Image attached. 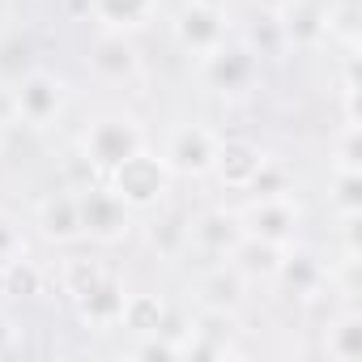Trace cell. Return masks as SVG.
Listing matches in <instances>:
<instances>
[{"label":"cell","mask_w":362,"mask_h":362,"mask_svg":"<svg viewBox=\"0 0 362 362\" xmlns=\"http://www.w3.org/2000/svg\"><path fill=\"white\" fill-rule=\"evenodd\" d=\"M136 149H145V124L128 111H103L81 132V158L107 179L119 162H128Z\"/></svg>","instance_id":"obj_1"},{"label":"cell","mask_w":362,"mask_h":362,"mask_svg":"<svg viewBox=\"0 0 362 362\" xmlns=\"http://www.w3.org/2000/svg\"><path fill=\"white\" fill-rule=\"evenodd\" d=\"M103 184L132 209V214H153V209H162L166 205V197H170V184H175V175H170V166L158 158V153H149V149H136L128 162H119Z\"/></svg>","instance_id":"obj_2"},{"label":"cell","mask_w":362,"mask_h":362,"mask_svg":"<svg viewBox=\"0 0 362 362\" xmlns=\"http://www.w3.org/2000/svg\"><path fill=\"white\" fill-rule=\"evenodd\" d=\"M170 35L192 60H205L230 39V13L222 5H201V0H184L179 13L170 18Z\"/></svg>","instance_id":"obj_3"},{"label":"cell","mask_w":362,"mask_h":362,"mask_svg":"<svg viewBox=\"0 0 362 362\" xmlns=\"http://www.w3.org/2000/svg\"><path fill=\"white\" fill-rule=\"evenodd\" d=\"M201 81H205V90H214L222 98L252 94L256 81H260V56H256V47L226 39L218 52H209L201 60Z\"/></svg>","instance_id":"obj_4"},{"label":"cell","mask_w":362,"mask_h":362,"mask_svg":"<svg viewBox=\"0 0 362 362\" xmlns=\"http://www.w3.org/2000/svg\"><path fill=\"white\" fill-rule=\"evenodd\" d=\"M235 218H239L243 235L290 247L298 239V226H303V205L294 201V192H286V197H252L243 209H235Z\"/></svg>","instance_id":"obj_5"},{"label":"cell","mask_w":362,"mask_h":362,"mask_svg":"<svg viewBox=\"0 0 362 362\" xmlns=\"http://www.w3.org/2000/svg\"><path fill=\"white\" fill-rule=\"evenodd\" d=\"M13 111L26 128H52L60 124V115L69 111V81L47 73V69H35L26 73L18 86H13Z\"/></svg>","instance_id":"obj_6"},{"label":"cell","mask_w":362,"mask_h":362,"mask_svg":"<svg viewBox=\"0 0 362 362\" xmlns=\"http://www.w3.org/2000/svg\"><path fill=\"white\" fill-rule=\"evenodd\" d=\"M218 132L205 128V124H179L170 136H166V149H162V162L170 166L175 179H205L214 170V153H218Z\"/></svg>","instance_id":"obj_7"},{"label":"cell","mask_w":362,"mask_h":362,"mask_svg":"<svg viewBox=\"0 0 362 362\" xmlns=\"http://www.w3.org/2000/svg\"><path fill=\"white\" fill-rule=\"evenodd\" d=\"M81 201V226H86V239L94 243H124L136 226V214L107 188V184H94L86 192H77Z\"/></svg>","instance_id":"obj_8"},{"label":"cell","mask_w":362,"mask_h":362,"mask_svg":"<svg viewBox=\"0 0 362 362\" xmlns=\"http://www.w3.org/2000/svg\"><path fill=\"white\" fill-rule=\"evenodd\" d=\"M73 298V307H77V315H81V324H90V328H98V332H107V328H119V315H124V298H128V286L111 273V269H98L81 290H73L69 294Z\"/></svg>","instance_id":"obj_9"},{"label":"cell","mask_w":362,"mask_h":362,"mask_svg":"<svg viewBox=\"0 0 362 362\" xmlns=\"http://www.w3.org/2000/svg\"><path fill=\"white\" fill-rule=\"evenodd\" d=\"M264 158H269V153H264L256 141H247V136H222L209 175L218 179L222 188H230V192H247L252 179H256V170L264 166Z\"/></svg>","instance_id":"obj_10"},{"label":"cell","mask_w":362,"mask_h":362,"mask_svg":"<svg viewBox=\"0 0 362 362\" xmlns=\"http://www.w3.org/2000/svg\"><path fill=\"white\" fill-rule=\"evenodd\" d=\"M35 226L56 247L81 243L86 239V226H81V201H77V192H47L35 205Z\"/></svg>","instance_id":"obj_11"},{"label":"cell","mask_w":362,"mask_h":362,"mask_svg":"<svg viewBox=\"0 0 362 362\" xmlns=\"http://www.w3.org/2000/svg\"><path fill=\"white\" fill-rule=\"evenodd\" d=\"M247 286H252V281H247L230 260H214V269H205L201 281H197V307L239 315V311L247 307Z\"/></svg>","instance_id":"obj_12"},{"label":"cell","mask_w":362,"mask_h":362,"mask_svg":"<svg viewBox=\"0 0 362 362\" xmlns=\"http://www.w3.org/2000/svg\"><path fill=\"white\" fill-rule=\"evenodd\" d=\"M239 239H243V226H239L235 209H205L201 218H192V247H188V256L226 260Z\"/></svg>","instance_id":"obj_13"},{"label":"cell","mask_w":362,"mask_h":362,"mask_svg":"<svg viewBox=\"0 0 362 362\" xmlns=\"http://www.w3.org/2000/svg\"><path fill=\"white\" fill-rule=\"evenodd\" d=\"M90 69H94L103 81L124 86V81H136V77H141V56H136V47L128 43V35L103 30V35L94 39V47H90Z\"/></svg>","instance_id":"obj_14"},{"label":"cell","mask_w":362,"mask_h":362,"mask_svg":"<svg viewBox=\"0 0 362 362\" xmlns=\"http://www.w3.org/2000/svg\"><path fill=\"white\" fill-rule=\"evenodd\" d=\"M273 281H277L281 290H290L294 298H320V294L328 290V269H324V260H320L315 252L290 243Z\"/></svg>","instance_id":"obj_15"},{"label":"cell","mask_w":362,"mask_h":362,"mask_svg":"<svg viewBox=\"0 0 362 362\" xmlns=\"http://www.w3.org/2000/svg\"><path fill=\"white\" fill-rule=\"evenodd\" d=\"M162 9V0H86V13L98 22V30L111 35H136L145 30Z\"/></svg>","instance_id":"obj_16"},{"label":"cell","mask_w":362,"mask_h":362,"mask_svg":"<svg viewBox=\"0 0 362 362\" xmlns=\"http://www.w3.org/2000/svg\"><path fill=\"white\" fill-rule=\"evenodd\" d=\"M145 243L149 252H158L162 260H184L192 247V214L184 209H166L145 226Z\"/></svg>","instance_id":"obj_17"},{"label":"cell","mask_w":362,"mask_h":362,"mask_svg":"<svg viewBox=\"0 0 362 362\" xmlns=\"http://www.w3.org/2000/svg\"><path fill=\"white\" fill-rule=\"evenodd\" d=\"M324 354L332 362H362V315L358 307H341L328 324H324Z\"/></svg>","instance_id":"obj_18"},{"label":"cell","mask_w":362,"mask_h":362,"mask_svg":"<svg viewBox=\"0 0 362 362\" xmlns=\"http://www.w3.org/2000/svg\"><path fill=\"white\" fill-rule=\"evenodd\" d=\"M281 256H286V247L243 235L226 260H230V264H235V269H239L247 281H273V277H277V269H281Z\"/></svg>","instance_id":"obj_19"},{"label":"cell","mask_w":362,"mask_h":362,"mask_svg":"<svg viewBox=\"0 0 362 362\" xmlns=\"http://www.w3.org/2000/svg\"><path fill=\"white\" fill-rule=\"evenodd\" d=\"M119 328H128V332H158V328H166L170 332V320H166V303L158 298V294H128L124 298V315H119ZM175 337V332H170Z\"/></svg>","instance_id":"obj_20"},{"label":"cell","mask_w":362,"mask_h":362,"mask_svg":"<svg viewBox=\"0 0 362 362\" xmlns=\"http://www.w3.org/2000/svg\"><path fill=\"white\" fill-rule=\"evenodd\" d=\"M47 286V269L30 256H18L9 260L5 269H0V290H5L9 298H39Z\"/></svg>","instance_id":"obj_21"},{"label":"cell","mask_w":362,"mask_h":362,"mask_svg":"<svg viewBox=\"0 0 362 362\" xmlns=\"http://www.w3.org/2000/svg\"><path fill=\"white\" fill-rule=\"evenodd\" d=\"M281 35L294 39V43H320L324 39V9L315 0H294V5L281 13Z\"/></svg>","instance_id":"obj_22"},{"label":"cell","mask_w":362,"mask_h":362,"mask_svg":"<svg viewBox=\"0 0 362 362\" xmlns=\"http://www.w3.org/2000/svg\"><path fill=\"white\" fill-rule=\"evenodd\" d=\"M328 205H332L337 218H345V214H362V170H332Z\"/></svg>","instance_id":"obj_23"},{"label":"cell","mask_w":362,"mask_h":362,"mask_svg":"<svg viewBox=\"0 0 362 362\" xmlns=\"http://www.w3.org/2000/svg\"><path fill=\"white\" fill-rule=\"evenodd\" d=\"M128 358H149V362H175L179 358V337H170L166 328L158 332H141L136 345L128 349Z\"/></svg>","instance_id":"obj_24"},{"label":"cell","mask_w":362,"mask_h":362,"mask_svg":"<svg viewBox=\"0 0 362 362\" xmlns=\"http://www.w3.org/2000/svg\"><path fill=\"white\" fill-rule=\"evenodd\" d=\"M247 192H252V197H286V192H294L290 170H286L277 158H264V166L256 170V179H252Z\"/></svg>","instance_id":"obj_25"},{"label":"cell","mask_w":362,"mask_h":362,"mask_svg":"<svg viewBox=\"0 0 362 362\" xmlns=\"http://www.w3.org/2000/svg\"><path fill=\"white\" fill-rule=\"evenodd\" d=\"M332 170H362V153H358V124H345L337 145H332Z\"/></svg>","instance_id":"obj_26"},{"label":"cell","mask_w":362,"mask_h":362,"mask_svg":"<svg viewBox=\"0 0 362 362\" xmlns=\"http://www.w3.org/2000/svg\"><path fill=\"white\" fill-rule=\"evenodd\" d=\"M26 256V235L18 226V218H9L5 209H0V269H5L9 260Z\"/></svg>","instance_id":"obj_27"},{"label":"cell","mask_w":362,"mask_h":362,"mask_svg":"<svg viewBox=\"0 0 362 362\" xmlns=\"http://www.w3.org/2000/svg\"><path fill=\"white\" fill-rule=\"evenodd\" d=\"M103 264L98 260H86V256H73V260H64L60 264V286H64V294H73V290H81L94 273H98Z\"/></svg>","instance_id":"obj_28"},{"label":"cell","mask_w":362,"mask_h":362,"mask_svg":"<svg viewBox=\"0 0 362 362\" xmlns=\"http://www.w3.org/2000/svg\"><path fill=\"white\" fill-rule=\"evenodd\" d=\"M13 349H18V324H13L5 311H0V358L13 354Z\"/></svg>","instance_id":"obj_29"},{"label":"cell","mask_w":362,"mask_h":362,"mask_svg":"<svg viewBox=\"0 0 362 362\" xmlns=\"http://www.w3.org/2000/svg\"><path fill=\"white\" fill-rule=\"evenodd\" d=\"M13 119H18V111H13V90L0 86V124H13Z\"/></svg>","instance_id":"obj_30"},{"label":"cell","mask_w":362,"mask_h":362,"mask_svg":"<svg viewBox=\"0 0 362 362\" xmlns=\"http://www.w3.org/2000/svg\"><path fill=\"white\" fill-rule=\"evenodd\" d=\"M362 0H328V9H358Z\"/></svg>","instance_id":"obj_31"},{"label":"cell","mask_w":362,"mask_h":362,"mask_svg":"<svg viewBox=\"0 0 362 362\" xmlns=\"http://www.w3.org/2000/svg\"><path fill=\"white\" fill-rule=\"evenodd\" d=\"M9 128H13V124H0V153L9 149Z\"/></svg>","instance_id":"obj_32"},{"label":"cell","mask_w":362,"mask_h":362,"mask_svg":"<svg viewBox=\"0 0 362 362\" xmlns=\"http://www.w3.org/2000/svg\"><path fill=\"white\" fill-rule=\"evenodd\" d=\"M201 5H222V9H226V0H201Z\"/></svg>","instance_id":"obj_33"}]
</instances>
